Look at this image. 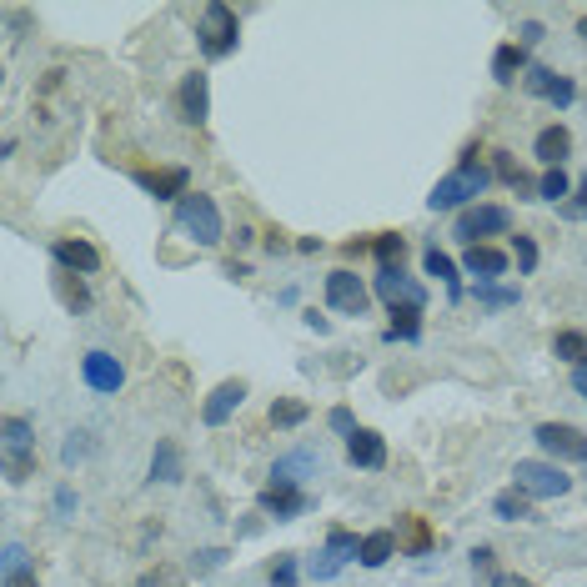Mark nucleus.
I'll return each instance as SVG.
<instances>
[{
  "instance_id": "nucleus-45",
  "label": "nucleus",
  "mask_w": 587,
  "mask_h": 587,
  "mask_svg": "<svg viewBox=\"0 0 587 587\" xmlns=\"http://www.w3.org/2000/svg\"><path fill=\"white\" fill-rule=\"evenodd\" d=\"M6 587H36V577H31V572H21V577H11Z\"/></svg>"
},
{
  "instance_id": "nucleus-36",
  "label": "nucleus",
  "mask_w": 587,
  "mask_h": 587,
  "mask_svg": "<svg viewBox=\"0 0 587 587\" xmlns=\"http://www.w3.org/2000/svg\"><path fill=\"white\" fill-rule=\"evenodd\" d=\"M512 256H517V271H522V276H527V271H532V266H537V241H532V236H522V231H517V236H512Z\"/></svg>"
},
{
  "instance_id": "nucleus-1",
  "label": "nucleus",
  "mask_w": 587,
  "mask_h": 587,
  "mask_svg": "<svg viewBox=\"0 0 587 587\" xmlns=\"http://www.w3.org/2000/svg\"><path fill=\"white\" fill-rule=\"evenodd\" d=\"M236 36H241V26H236V11H231V6H221V0H211V6L201 11V26H196L201 56H206V61H221V56H231V51H236Z\"/></svg>"
},
{
  "instance_id": "nucleus-16",
  "label": "nucleus",
  "mask_w": 587,
  "mask_h": 587,
  "mask_svg": "<svg viewBox=\"0 0 587 587\" xmlns=\"http://www.w3.org/2000/svg\"><path fill=\"white\" fill-rule=\"evenodd\" d=\"M241 402H246V382H221V387L206 397V407H201V422H206V427H221V422H226V417H231Z\"/></svg>"
},
{
  "instance_id": "nucleus-22",
  "label": "nucleus",
  "mask_w": 587,
  "mask_h": 587,
  "mask_svg": "<svg viewBox=\"0 0 587 587\" xmlns=\"http://www.w3.org/2000/svg\"><path fill=\"white\" fill-rule=\"evenodd\" d=\"M151 477H156V482H166V487L186 477V462H181V447H176L171 437H166V442H156V452H151Z\"/></svg>"
},
{
  "instance_id": "nucleus-40",
  "label": "nucleus",
  "mask_w": 587,
  "mask_h": 587,
  "mask_svg": "<svg viewBox=\"0 0 587 587\" xmlns=\"http://www.w3.org/2000/svg\"><path fill=\"white\" fill-rule=\"evenodd\" d=\"M332 427H337L342 437H352V432H357V422H352V412H347V407H332Z\"/></svg>"
},
{
  "instance_id": "nucleus-21",
  "label": "nucleus",
  "mask_w": 587,
  "mask_h": 587,
  "mask_svg": "<svg viewBox=\"0 0 587 587\" xmlns=\"http://www.w3.org/2000/svg\"><path fill=\"white\" fill-rule=\"evenodd\" d=\"M517 71H527V51H522V41H502V46L492 51V76H497V86H512Z\"/></svg>"
},
{
  "instance_id": "nucleus-33",
  "label": "nucleus",
  "mask_w": 587,
  "mask_h": 587,
  "mask_svg": "<svg viewBox=\"0 0 587 587\" xmlns=\"http://www.w3.org/2000/svg\"><path fill=\"white\" fill-rule=\"evenodd\" d=\"M472 572H477L487 587H507V577H497V557H492V547H477V552H472Z\"/></svg>"
},
{
  "instance_id": "nucleus-41",
  "label": "nucleus",
  "mask_w": 587,
  "mask_h": 587,
  "mask_svg": "<svg viewBox=\"0 0 587 587\" xmlns=\"http://www.w3.org/2000/svg\"><path fill=\"white\" fill-rule=\"evenodd\" d=\"M61 457H66V462H81V457H86V432H71V442H66Z\"/></svg>"
},
{
  "instance_id": "nucleus-3",
  "label": "nucleus",
  "mask_w": 587,
  "mask_h": 587,
  "mask_svg": "<svg viewBox=\"0 0 587 587\" xmlns=\"http://www.w3.org/2000/svg\"><path fill=\"white\" fill-rule=\"evenodd\" d=\"M487 171L482 166H457L452 176H442L437 186H432V196H427V206L432 211H452V206H462V201H472V196H482L487 191Z\"/></svg>"
},
{
  "instance_id": "nucleus-39",
  "label": "nucleus",
  "mask_w": 587,
  "mask_h": 587,
  "mask_svg": "<svg viewBox=\"0 0 587 587\" xmlns=\"http://www.w3.org/2000/svg\"><path fill=\"white\" fill-rule=\"evenodd\" d=\"M477 302H487V307H512V302H517V291H502V286L477 281Z\"/></svg>"
},
{
  "instance_id": "nucleus-4",
  "label": "nucleus",
  "mask_w": 587,
  "mask_h": 587,
  "mask_svg": "<svg viewBox=\"0 0 587 587\" xmlns=\"http://www.w3.org/2000/svg\"><path fill=\"white\" fill-rule=\"evenodd\" d=\"M507 231H512L507 206H467L457 216V241H467V246H487V236H507Z\"/></svg>"
},
{
  "instance_id": "nucleus-2",
  "label": "nucleus",
  "mask_w": 587,
  "mask_h": 587,
  "mask_svg": "<svg viewBox=\"0 0 587 587\" xmlns=\"http://www.w3.org/2000/svg\"><path fill=\"white\" fill-rule=\"evenodd\" d=\"M176 226H181L196 246H216V241H221V211H216V201L201 196V191H191V196L176 201Z\"/></svg>"
},
{
  "instance_id": "nucleus-47",
  "label": "nucleus",
  "mask_w": 587,
  "mask_h": 587,
  "mask_svg": "<svg viewBox=\"0 0 587 587\" xmlns=\"http://www.w3.org/2000/svg\"><path fill=\"white\" fill-rule=\"evenodd\" d=\"M512 587H532V582H522V577H517V582H512Z\"/></svg>"
},
{
  "instance_id": "nucleus-11",
  "label": "nucleus",
  "mask_w": 587,
  "mask_h": 587,
  "mask_svg": "<svg viewBox=\"0 0 587 587\" xmlns=\"http://www.w3.org/2000/svg\"><path fill=\"white\" fill-rule=\"evenodd\" d=\"M51 256H56L61 271H76V276H91V271L101 266V251H96L91 241H81V236H61V241L51 246Z\"/></svg>"
},
{
  "instance_id": "nucleus-15",
  "label": "nucleus",
  "mask_w": 587,
  "mask_h": 587,
  "mask_svg": "<svg viewBox=\"0 0 587 587\" xmlns=\"http://www.w3.org/2000/svg\"><path fill=\"white\" fill-rule=\"evenodd\" d=\"M357 552H362V542H357L347 527H332V532H327V552H322V562H317V577H337Z\"/></svg>"
},
{
  "instance_id": "nucleus-34",
  "label": "nucleus",
  "mask_w": 587,
  "mask_h": 587,
  "mask_svg": "<svg viewBox=\"0 0 587 587\" xmlns=\"http://www.w3.org/2000/svg\"><path fill=\"white\" fill-rule=\"evenodd\" d=\"M522 81H527V91H532V96H547V101H552V91H557V81H562V76H557V71H547V66H532Z\"/></svg>"
},
{
  "instance_id": "nucleus-38",
  "label": "nucleus",
  "mask_w": 587,
  "mask_h": 587,
  "mask_svg": "<svg viewBox=\"0 0 587 587\" xmlns=\"http://www.w3.org/2000/svg\"><path fill=\"white\" fill-rule=\"evenodd\" d=\"M562 216H567V221H587V176L577 181L572 201H562Z\"/></svg>"
},
{
  "instance_id": "nucleus-19",
  "label": "nucleus",
  "mask_w": 587,
  "mask_h": 587,
  "mask_svg": "<svg viewBox=\"0 0 587 587\" xmlns=\"http://www.w3.org/2000/svg\"><path fill=\"white\" fill-rule=\"evenodd\" d=\"M397 552H402L397 532H392V527H377V532H367V537H362V552H357V562H362V567H387Z\"/></svg>"
},
{
  "instance_id": "nucleus-5",
  "label": "nucleus",
  "mask_w": 587,
  "mask_h": 587,
  "mask_svg": "<svg viewBox=\"0 0 587 587\" xmlns=\"http://www.w3.org/2000/svg\"><path fill=\"white\" fill-rule=\"evenodd\" d=\"M36 472V437L26 417H6V477L26 482Z\"/></svg>"
},
{
  "instance_id": "nucleus-29",
  "label": "nucleus",
  "mask_w": 587,
  "mask_h": 587,
  "mask_svg": "<svg viewBox=\"0 0 587 587\" xmlns=\"http://www.w3.org/2000/svg\"><path fill=\"white\" fill-rule=\"evenodd\" d=\"M302 422H307V402H297V397L271 402V427H302Z\"/></svg>"
},
{
  "instance_id": "nucleus-13",
  "label": "nucleus",
  "mask_w": 587,
  "mask_h": 587,
  "mask_svg": "<svg viewBox=\"0 0 587 587\" xmlns=\"http://www.w3.org/2000/svg\"><path fill=\"white\" fill-rule=\"evenodd\" d=\"M136 181L156 196V201H181V196H191V176H186V166H166V171H136Z\"/></svg>"
},
{
  "instance_id": "nucleus-23",
  "label": "nucleus",
  "mask_w": 587,
  "mask_h": 587,
  "mask_svg": "<svg viewBox=\"0 0 587 587\" xmlns=\"http://www.w3.org/2000/svg\"><path fill=\"white\" fill-rule=\"evenodd\" d=\"M492 512H497L502 522H522V517H532V497H527L522 487H507V492L492 497Z\"/></svg>"
},
{
  "instance_id": "nucleus-27",
  "label": "nucleus",
  "mask_w": 587,
  "mask_h": 587,
  "mask_svg": "<svg viewBox=\"0 0 587 587\" xmlns=\"http://www.w3.org/2000/svg\"><path fill=\"white\" fill-rule=\"evenodd\" d=\"M422 266H427V276H437V281H447V291H452V297H462V286H457V266H452V256L447 251H427L422 256Z\"/></svg>"
},
{
  "instance_id": "nucleus-46",
  "label": "nucleus",
  "mask_w": 587,
  "mask_h": 587,
  "mask_svg": "<svg viewBox=\"0 0 587 587\" xmlns=\"http://www.w3.org/2000/svg\"><path fill=\"white\" fill-rule=\"evenodd\" d=\"M577 36H582V46H587V21H577Z\"/></svg>"
},
{
  "instance_id": "nucleus-6",
  "label": "nucleus",
  "mask_w": 587,
  "mask_h": 587,
  "mask_svg": "<svg viewBox=\"0 0 587 587\" xmlns=\"http://www.w3.org/2000/svg\"><path fill=\"white\" fill-rule=\"evenodd\" d=\"M512 477H517V487H522L527 497H562V492L572 487V477H567L557 462H532V457L517 462Z\"/></svg>"
},
{
  "instance_id": "nucleus-20",
  "label": "nucleus",
  "mask_w": 587,
  "mask_h": 587,
  "mask_svg": "<svg viewBox=\"0 0 587 587\" xmlns=\"http://www.w3.org/2000/svg\"><path fill=\"white\" fill-rule=\"evenodd\" d=\"M462 266H467L477 281H497V276H507V251H497V246H467Z\"/></svg>"
},
{
  "instance_id": "nucleus-42",
  "label": "nucleus",
  "mask_w": 587,
  "mask_h": 587,
  "mask_svg": "<svg viewBox=\"0 0 587 587\" xmlns=\"http://www.w3.org/2000/svg\"><path fill=\"white\" fill-rule=\"evenodd\" d=\"M542 41H547V31H542L537 21H527V26H522V51H527V46H542Z\"/></svg>"
},
{
  "instance_id": "nucleus-9",
  "label": "nucleus",
  "mask_w": 587,
  "mask_h": 587,
  "mask_svg": "<svg viewBox=\"0 0 587 587\" xmlns=\"http://www.w3.org/2000/svg\"><path fill=\"white\" fill-rule=\"evenodd\" d=\"M327 302H332V312H342V317H362L372 297H367V286H362L357 271H332V276H327Z\"/></svg>"
},
{
  "instance_id": "nucleus-26",
  "label": "nucleus",
  "mask_w": 587,
  "mask_h": 587,
  "mask_svg": "<svg viewBox=\"0 0 587 587\" xmlns=\"http://www.w3.org/2000/svg\"><path fill=\"white\" fill-rule=\"evenodd\" d=\"M552 357H562L572 367H587V337L582 332H557L552 337Z\"/></svg>"
},
{
  "instance_id": "nucleus-10",
  "label": "nucleus",
  "mask_w": 587,
  "mask_h": 587,
  "mask_svg": "<svg viewBox=\"0 0 587 587\" xmlns=\"http://www.w3.org/2000/svg\"><path fill=\"white\" fill-rule=\"evenodd\" d=\"M307 507H312V497H307L297 482H271V487H261V512H271L276 522L302 517Z\"/></svg>"
},
{
  "instance_id": "nucleus-28",
  "label": "nucleus",
  "mask_w": 587,
  "mask_h": 587,
  "mask_svg": "<svg viewBox=\"0 0 587 587\" xmlns=\"http://www.w3.org/2000/svg\"><path fill=\"white\" fill-rule=\"evenodd\" d=\"M56 291H61V302H66L71 312L91 307V291H86V281H81L76 271H61V276H56Z\"/></svg>"
},
{
  "instance_id": "nucleus-31",
  "label": "nucleus",
  "mask_w": 587,
  "mask_h": 587,
  "mask_svg": "<svg viewBox=\"0 0 587 587\" xmlns=\"http://www.w3.org/2000/svg\"><path fill=\"white\" fill-rule=\"evenodd\" d=\"M372 251H377V261H382V266H402V256H407V236L387 231V236H377V241H372Z\"/></svg>"
},
{
  "instance_id": "nucleus-43",
  "label": "nucleus",
  "mask_w": 587,
  "mask_h": 587,
  "mask_svg": "<svg viewBox=\"0 0 587 587\" xmlns=\"http://www.w3.org/2000/svg\"><path fill=\"white\" fill-rule=\"evenodd\" d=\"M572 96H577V86L562 76V81H557V91H552V106H572Z\"/></svg>"
},
{
  "instance_id": "nucleus-44",
  "label": "nucleus",
  "mask_w": 587,
  "mask_h": 587,
  "mask_svg": "<svg viewBox=\"0 0 587 587\" xmlns=\"http://www.w3.org/2000/svg\"><path fill=\"white\" fill-rule=\"evenodd\" d=\"M572 387H577V392H582V402H587V367H577V372H572Z\"/></svg>"
},
{
  "instance_id": "nucleus-30",
  "label": "nucleus",
  "mask_w": 587,
  "mask_h": 587,
  "mask_svg": "<svg viewBox=\"0 0 587 587\" xmlns=\"http://www.w3.org/2000/svg\"><path fill=\"white\" fill-rule=\"evenodd\" d=\"M497 176H502L517 196H532V191H537V181H532L522 166H512V156H507V151H497Z\"/></svg>"
},
{
  "instance_id": "nucleus-14",
  "label": "nucleus",
  "mask_w": 587,
  "mask_h": 587,
  "mask_svg": "<svg viewBox=\"0 0 587 587\" xmlns=\"http://www.w3.org/2000/svg\"><path fill=\"white\" fill-rule=\"evenodd\" d=\"M347 462H352V467H367V472L387 467V442H382V432L357 427V432L347 437Z\"/></svg>"
},
{
  "instance_id": "nucleus-24",
  "label": "nucleus",
  "mask_w": 587,
  "mask_h": 587,
  "mask_svg": "<svg viewBox=\"0 0 587 587\" xmlns=\"http://www.w3.org/2000/svg\"><path fill=\"white\" fill-rule=\"evenodd\" d=\"M417 337H422V312H417V307L392 312V322H387V342H417Z\"/></svg>"
},
{
  "instance_id": "nucleus-7",
  "label": "nucleus",
  "mask_w": 587,
  "mask_h": 587,
  "mask_svg": "<svg viewBox=\"0 0 587 587\" xmlns=\"http://www.w3.org/2000/svg\"><path fill=\"white\" fill-rule=\"evenodd\" d=\"M532 437H537V447L552 462H587V437L577 427H567V422H542Z\"/></svg>"
},
{
  "instance_id": "nucleus-12",
  "label": "nucleus",
  "mask_w": 587,
  "mask_h": 587,
  "mask_svg": "<svg viewBox=\"0 0 587 587\" xmlns=\"http://www.w3.org/2000/svg\"><path fill=\"white\" fill-rule=\"evenodd\" d=\"M81 377H86V387H96V392H121L126 367H121L111 352H86V357H81Z\"/></svg>"
},
{
  "instance_id": "nucleus-37",
  "label": "nucleus",
  "mask_w": 587,
  "mask_h": 587,
  "mask_svg": "<svg viewBox=\"0 0 587 587\" xmlns=\"http://www.w3.org/2000/svg\"><path fill=\"white\" fill-rule=\"evenodd\" d=\"M271 587H297V557H291V552H281V557H276V567H271Z\"/></svg>"
},
{
  "instance_id": "nucleus-18",
  "label": "nucleus",
  "mask_w": 587,
  "mask_h": 587,
  "mask_svg": "<svg viewBox=\"0 0 587 587\" xmlns=\"http://www.w3.org/2000/svg\"><path fill=\"white\" fill-rule=\"evenodd\" d=\"M532 151H537V161H547V171H552V166H562V161L572 156V131H567V126H542L537 141H532Z\"/></svg>"
},
{
  "instance_id": "nucleus-25",
  "label": "nucleus",
  "mask_w": 587,
  "mask_h": 587,
  "mask_svg": "<svg viewBox=\"0 0 587 587\" xmlns=\"http://www.w3.org/2000/svg\"><path fill=\"white\" fill-rule=\"evenodd\" d=\"M397 542H402L407 552H427V547H432V532H427V517L407 512V517H402V532H397Z\"/></svg>"
},
{
  "instance_id": "nucleus-8",
  "label": "nucleus",
  "mask_w": 587,
  "mask_h": 587,
  "mask_svg": "<svg viewBox=\"0 0 587 587\" xmlns=\"http://www.w3.org/2000/svg\"><path fill=\"white\" fill-rule=\"evenodd\" d=\"M377 297L392 307V312H402V307H427V291L412 281V276H402V266H382V276H377Z\"/></svg>"
},
{
  "instance_id": "nucleus-17",
  "label": "nucleus",
  "mask_w": 587,
  "mask_h": 587,
  "mask_svg": "<svg viewBox=\"0 0 587 587\" xmlns=\"http://www.w3.org/2000/svg\"><path fill=\"white\" fill-rule=\"evenodd\" d=\"M181 116H186L191 126H201V121L211 116V86H206L201 71H191V76L181 81Z\"/></svg>"
},
{
  "instance_id": "nucleus-32",
  "label": "nucleus",
  "mask_w": 587,
  "mask_h": 587,
  "mask_svg": "<svg viewBox=\"0 0 587 587\" xmlns=\"http://www.w3.org/2000/svg\"><path fill=\"white\" fill-rule=\"evenodd\" d=\"M537 196H542V201H562V196H572V181H567V171H562V166H552V171L537 181Z\"/></svg>"
},
{
  "instance_id": "nucleus-35",
  "label": "nucleus",
  "mask_w": 587,
  "mask_h": 587,
  "mask_svg": "<svg viewBox=\"0 0 587 587\" xmlns=\"http://www.w3.org/2000/svg\"><path fill=\"white\" fill-rule=\"evenodd\" d=\"M136 587H186V577H181L176 567H166V562H161V567L141 572V582H136Z\"/></svg>"
}]
</instances>
